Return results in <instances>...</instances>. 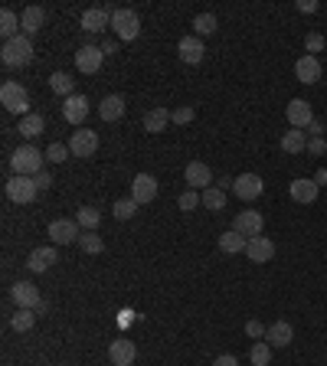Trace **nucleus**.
<instances>
[{
    "instance_id": "nucleus-1",
    "label": "nucleus",
    "mask_w": 327,
    "mask_h": 366,
    "mask_svg": "<svg viewBox=\"0 0 327 366\" xmlns=\"http://www.w3.org/2000/svg\"><path fill=\"white\" fill-rule=\"evenodd\" d=\"M0 59H3V66L7 69H23V66H30L33 62V40L30 36H14V40H7V43L0 46Z\"/></svg>"
},
{
    "instance_id": "nucleus-2",
    "label": "nucleus",
    "mask_w": 327,
    "mask_h": 366,
    "mask_svg": "<svg viewBox=\"0 0 327 366\" xmlns=\"http://www.w3.org/2000/svg\"><path fill=\"white\" fill-rule=\"evenodd\" d=\"M43 157L46 154L40 151V147L23 144L10 154V167H14V174H20V177H36L40 170H43Z\"/></svg>"
},
{
    "instance_id": "nucleus-3",
    "label": "nucleus",
    "mask_w": 327,
    "mask_h": 366,
    "mask_svg": "<svg viewBox=\"0 0 327 366\" xmlns=\"http://www.w3.org/2000/svg\"><path fill=\"white\" fill-rule=\"evenodd\" d=\"M0 105L10 112V115H30V92L20 86V82H3L0 86Z\"/></svg>"
},
{
    "instance_id": "nucleus-4",
    "label": "nucleus",
    "mask_w": 327,
    "mask_h": 366,
    "mask_svg": "<svg viewBox=\"0 0 327 366\" xmlns=\"http://www.w3.org/2000/svg\"><path fill=\"white\" fill-rule=\"evenodd\" d=\"M112 29H115V36H118L121 43H131V40H138V33H141V20H138V14L128 10V7H115V10H112Z\"/></svg>"
},
{
    "instance_id": "nucleus-5",
    "label": "nucleus",
    "mask_w": 327,
    "mask_h": 366,
    "mask_svg": "<svg viewBox=\"0 0 327 366\" xmlns=\"http://www.w3.org/2000/svg\"><path fill=\"white\" fill-rule=\"evenodd\" d=\"M36 193H40V187H36V180H33V177L14 174L10 180H7V200H10V203L27 206V203L36 200Z\"/></svg>"
},
{
    "instance_id": "nucleus-6",
    "label": "nucleus",
    "mask_w": 327,
    "mask_h": 366,
    "mask_svg": "<svg viewBox=\"0 0 327 366\" xmlns=\"http://www.w3.org/2000/svg\"><path fill=\"white\" fill-rule=\"evenodd\" d=\"M10 298L16 301V308H27V311H36L43 304V294H40V288L33 281H16L10 288Z\"/></svg>"
},
{
    "instance_id": "nucleus-7",
    "label": "nucleus",
    "mask_w": 327,
    "mask_h": 366,
    "mask_svg": "<svg viewBox=\"0 0 327 366\" xmlns=\"http://www.w3.org/2000/svg\"><path fill=\"white\" fill-rule=\"evenodd\" d=\"M233 229L242 233L246 239H255V235H262V229H265V220H262L259 209H242V213H236V220H233Z\"/></svg>"
},
{
    "instance_id": "nucleus-8",
    "label": "nucleus",
    "mask_w": 327,
    "mask_h": 366,
    "mask_svg": "<svg viewBox=\"0 0 327 366\" xmlns=\"http://www.w3.org/2000/svg\"><path fill=\"white\" fill-rule=\"evenodd\" d=\"M288 193H291V200L301 206H311L317 196H321V187L314 183V177H298L288 183Z\"/></svg>"
},
{
    "instance_id": "nucleus-9",
    "label": "nucleus",
    "mask_w": 327,
    "mask_h": 366,
    "mask_svg": "<svg viewBox=\"0 0 327 366\" xmlns=\"http://www.w3.org/2000/svg\"><path fill=\"white\" fill-rule=\"evenodd\" d=\"M262 190H265V183H262V177L259 174H239L236 180H233V193H236L239 200H259L262 196Z\"/></svg>"
},
{
    "instance_id": "nucleus-10",
    "label": "nucleus",
    "mask_w": 327,
    "mask_h": 366,
    "mask_svg": "<svg viewBox=\"0 0 327 366\" xmlns=\"http://www.w3.org/2000/svg\"><path fill=\"white\" fill-rule=\"evenodd\" d=\"M102 62H105V53H102V46H82L79 53H75V69L79 73H86V75H95L99 69H102Z\"/></svg>"
},
{
    "instance_id": "nucleus-11",
    "label": "nucleus",
    "mask_w": 327,
    "mask_h": 366,
    "mask_svg": "<svg viewBox=\"0 0 327 366\" xmlns=\"http://www.w3.org/2000/svg\"><path fill=\"white\" fill-rule=\"evenodd\" d=\"M79 235H82V226H79L75 220H53L49 222V239H53L56 246L79 242Z\"/></svg>"
},
{
    "instance_id": "nucleus-12",
    "label": "nucleus",
    "mask_w": 327,
    "mask_h": 366,
    "mask_svg": "<svg viewBox=\"0 0 327 366\" xmlns=\"http://www.w3.org/2000/svg\"><path fill=\"white\" fill-rule=\"evenodd\" d=\"M285 118H288V125H291V128L308 131V125L314 121V112H311V105L304 102V99H291L288 108H285Z\"/></svg>"
},
{
    "instance_id": "nucleus-13",
    "label": "nucleus",
    "mask_w": 327,
    "mask_h": 366,
    "mask_svg": "<svg viewBox=\"0 0 327 366\" xmlns=\"http://www.w3.org/2000/svg\"><path fill=\"white\" fill-rule=\"evenodd\" d=\"M69 151H73V157H92V154L99 151V134L89 131V128L73 131V138H69Z\"/></svg>"
},
{
    "instance_id": "nucleus-14",
    "label": "nucleus",
    "mask_w": 327,
    "mask_h": 366,
    "mask_svg": "<svg viewBox=\"0 0 327 366\" xmlns=\"http://www.w3.org/2000/svg\"><path fill=\"white\" fill-rule=\"evenodd\" d=\"M183 177H187V183H190V190H209L213 187V170H209L203 161H190L187 164V170H183Z\"/></svg>"
},
{
    "instance_id": "nucleus-15",
    "label": "nucleus",
    "mask_w": 327,
    "mask_h": 366,
    "mask_svg": "<svg viewBox=\"0 0 327 366\" xmlns=\"http://www.w3.org/2000/svg\"><path fill=\"white\" fill-rule=\"evenodd\" d=\"M246 255H249V262L265 265L275 259V242H272L268 235H255V239H249V246H246Z\"/></svg>"
},
{
    "instance_id": "nucleus-16",
    "label": "nucleus",
    "mask_w": 327,
    "mask_h": 366,
    "mask_svg": "<svg viewBox=\"0 0 327 366\" xmlns=\"http://www.w3.org/2000/svg\"><path fill=\"white\" fill-rule=\"evenodd\" d=\"M154 196H157V180H154L151 174H138V177H134V180H131V200H134V203L144 206V203H151Z\"/></svg>"
},
{
    "instance_id": "nucleus-17",
    "label": "nucleus",
    "mask_w": 327,
    "mask_h": 366,
    "mask_svg": "<svg viewBox=\"0 0 327 366\" xmlns=\"http://www.w3.org/2000/svg\"><path fill=\"white\" fill-rule=\"evenodd\" d=\"M62 118L69 121V125H82L86 118H89V99L86 95H69L66 102H62Z\"/></svg>"
},
{
    "instance_id": "nucleus-18",
    "label": "nucleus",
    "mask_w": 327,
    "mask_h": 366,
    "mask_svg": "<svg viewBox=\"0 0 327 366\" xmlns=\"http://www.w3.org/2000/svg\"><path fill=\"white\" fill-rule=\"evenodd\" d=\"M295 79L301 82V86H314V82L321 79V59L304 53V56L295 62Z\"/></svg>"
},
{
    "instance_id": "nucleus-19",
    "label": "nucleus",
    "mask_w": 327,
    "mask_h": 366,
    "mask_svg": "<svg viewBox=\"0 0 327 366\" xmlns=\"http://www.w3.org/2000/svg\"><path fill=\"white\" fill-rule=\"evenodd\" d=\"M134 356H138L134 340H128V337L112 340V347H108V360H112V366H131Z\"/></svg>"
},
{
    "instance_id": "nucleus-20",
    "label": "nucleus",
    "mask_w": 327,
    "mask_h": 366,
    "mask_svg": "<svg viewBox=\"0 0 327 366\" xmlns=\"http://www.w3.org/2000/svg\"><path fill=\"white\" fill-rule=\"evenodd\" d=\"M177 56L183 59L187 66H196V62H203V56H207V46H203L200 36H183L177 43Z\"/></svg>"
},
{
    "instance_id": "nucleus-21",
    "label": "nucleus",
    "mask_w": 327,
    "mask_h": 366,
    "mask_svg": "<svg viewBox=\"0 0 327 366\" xmlns=\"http://www.w3.org/2000/svg\"><path fill=\"white\" fill-rule=\"evenodd\" d=\"M112 27V10H105V7H89L86 14H82V29L86 33H102V29Z\"/></svg>"
},
{
    "instance_id": "nucleus-22",
    "label": "nucleus",
    "mask_w": 327,
    "mask_h": 366,
    "mask_svg": "<svg viewBox=\"0 0 327 366\" xmlns=\"http://www.w3.org/2000/svg\"><path fill=\"white\" fill-rule=\"evenodd\" d=\"M43 23H46V10L43 7H27L23 10V16H20V29H23V36H36L40 29H43Z\"/></svg>"
},
{
    "instance_id": "nucleus-23",
    "label": "nucleus",
    "mask_w": 327,
    "mask_h": 366,
    "mask_svg": "<svg viewBox=\"0 0 327 366\" xmlns=\"http://www.w3.org/2000/svg\"><path fill=\"white\" fill-rule=\"evenodd\" d=\"M60 262V255L53 246H43V249H33L30 259H27V268L30 272H46V268H53V265Z\"/></svg>"
},
{
    "instance_id": "nucleus-24",
    "label": "nucleus",
    "mask_w": 327,
    "mask_h": 366,
    "mask_svg": "<svg viewBox=\"0 0 327 366\" xmlns=\"http://www.w3.org/2000/svg\"><path fill=\"white\" fill-rule=\"evenodd\" d=\"M265 340L272 343V347H288V343L295 340V327H291L288 321H275L272 327H268Z\"/></svg>"
},
{
    "instance_id": "nucleus-25",
    "label": "nucleus",
    "mask_w": 327,
    "mask_h": 366,
    "mask_svg": "<svg viewBox=\"0 0 327 366\" xmlns=\"http://www.w3.org/2000/svg\"><path fill=\"white\" fill-rule=\"evenodd\" d=\"M121 115H125V99L121 95H105L99 102V118L102 121H118Z\"/></svg>"
},
{
    "instance_id": "nucleus-26",
    "label": "nucleus",
    "mask_w": 327,
    "mask_h": 366,
    "mask_svg": "<svg viewBox=\"0 0 327 366\" xmlns=\"http://www.w3.org/2000/svg\"><path fill=\"white\" fill-rule=\"evenodd\" d=\"M246 246H249V239L236 229H226L220 235V252H226V255H239V252H246Z\"/></svg>"
},
{
    "instance_id": "nucleus-27",
    "label": "nucleus",
    "mask_w": 327,
    "mask_h": 366,
    "mask_svg": "<svg viewBox=\"0 0 327 366\" xmlns=\"http://www.w3.org/2000/svg\"><path fill=\"white\" fill-rule=\"evenodd\" d=\"M282 151L285 154H301V151H308V131H298V128L285 131L282 134Z\"/></svg>"
},
{
    "instance_id": "nucleus-28",
    "label": "nucleus",
    "mask_w": 327,
    "mask_h": 366,
    "mask_svg": "<svg viewBox=\"0 0 327 366\" xmlns=\"http://www.w3.org/2000/svg\"><path fill=\"white\" fill-rule=\"evenodd\" d=\"M167 125H170V112L167 108H151L148 115H144V131L151 134H161Z\"/></svg>"
},
{
    "instance_id": "nucleus-29",
    "label": "nucleus",
    "mask_w": 327,
    "mask_h": 366,
    "mask_svg": "<svg viewBox=\"0 0 327 366\" xmlns=\"http://www.w3.org/2000/svg\"><path fill=\"white\" fill-rule=\"evenodd\" d=\"M75 222L82 226V233H99V222H102V213H99L95 206H82V209L75 213Z\"/></svg>"
},
{
    "instance_id": "nucleus-30",
    "label": "nucleus",
    "mask_w": 327,
    "mask_h": 366,
    "mask_svg": "<svg viewBox=\"0 0 327 366\" xmlns=\"http://www.w3.org/2000/svg\"><path fill=\"white\" fill-rule=\"evenodd\" d=\"M73 86H75V79H73L69 73H53V75H49V88H53L56 95H62V99H69V95H75Z\"/></svg>"
},
{
    "instance_id": "nucleus-31",
    "label": "nucleus",
    "mask_w": 327,
    "mask_h": 366,
    "mask_svg": "<svg viewBox=\"0 0 327 366\" xmlns=\"http://www.w3.org/2000/svg\"><path fill=\"white\" fill-rule=\"evenodd\" d=\"M43 128H46V121H43V115H27V118H20V134H23V138H40V134H43Z\"/></svg>"
},
{
    "instance_id": "nucleus-32",
    "label": "nucleus",
    "mask_w": 327,
    "mask_h": 366,
    "mask_svg": "<svg viewBox=\"0 0 327 366\" xmlns=\"http://www.w3.org/2000/svg\"><path fill=\"white\" fill-rule=\"evenodd\" d=\"M200 203L207 209H213V213H220V209H226V193L220 187H209V190L200 193Z\"/></svg>"
},
{
    "instance_id": "nucleus-33",
    "label": "nucleus",
    "mask_w": 327,
    "mask_h": 366,
    "mask_svg": "<svg viewBox=\"0 0 327 366\" xmlns=\"http://www.w3.org/2000/svg\"><path fill=\"white\" fill-rule=\"evenodd\" d=\"M33 324H36V311H27V308H20L10 317V327H14L16 334H27V330H33Z\"/></svg>"
},
{
    "instance_id": "nucleus-34",
    "label": "nucleus",
    "mask_w": 327,
    "mask_h": 366,
    "mask_svg": "<svg viewBox=\"0 0 327 366\" xmlns=\"http://www.w3.org/2000/svg\"><path fill=\"white\" fill-rule=\"evenodd\" d=\"M249 360H252V366H268L272 363V343L268 340H255L252 350H249Z\"/></svg>"
},
{
    "instance_id": "nucleus-35",
    "label": "nucleus",
    "mask_w": 327,
    "mask_h": 366,
    "mask_svg": "<svg viewBox=\"0 0 327 366\" xmlns=\"http://www.w3.org/2000/svg\"><path fill=\"white\" fill-rule=\"evenodd\" d=\"M0 33H3V43L20 36V20H16L14 10H3V14H0Z\"/></svg>"
},
{
    "instance_id": "nucleus-36",
    "label": "nucleus",
    "mask_w": 327,
    "mask_h": 366,
    "mask_svg": "<svg viewBox=\"0 0 327 366\" xmlns=\"http://www.w3.org/2000/svg\"><path fill=\"white\" fill-rule=\"evenodd\" d=\"M79 249L89 252V255H102V252H105L102 235H99V233H82V235H79Z\"/></svg>"
},
{
    "instance_id": "nucleus-37",
    "label": "nucleus",
    "mask_w": 327,
    "mask_h": 366,
    "mask_svg": "<svg viewBox=\"0 0 327 366\" xmlns=\"http://www.w3.org/2000/svg\"><path fill=\"white\" fill-rule=\"evenodd\" d=\"M194 29H196V36H200V40L209 36V33H216V16L213 14H196L194 16Z\"/></svg>"
},
{
    "instance_id": "nucleus-38",
    "label": "nucleus",
    "mask_w": 327,
    "mask_h": 366,
    "mask_svg": "<svg viewBox=\"0 0 327 366\" xmlns=\"http://www.w3.org/2000/svg\"><path fill=\"white\" fill-rule=\"evenodd\" d=\"M69 154H73V151H69V144H60V141H56V144H49V147H46V161H49V164H62V161H69Z\"/></svg>"
},
{
    "instance_id": "nucleus-39",
    "label": "nucleus",
    "mask_w": 327,
    "mask_h": 366,
    "mask_svg": "<svg viewBox=\"0 0 327 366\" xmlns=\"http://www.w3.org/2000/svg\"><path fill=\"white\" fill-rule=\"evenodd\" d=\"M324 33H317V29H311V33H308V36H304V53H308V56H314V53H321V49H324Z\"/></svg>"
},
{
    "instance_id": "nucleus-40",
    "label": "nucleus",
    "mask_w": 327,
    "mask_h": 366,
    "mask_svg": "<svg viewBox=\"0 0 327 366\" xmlns=\"http://www.w3.org/2000/svg\"><path fill=\"white\" fill-rule=\"evenodd\" d=\"M112 209H115V220H131L134 213H138V203L134 200H118Z\"/></svg>"
},
{
    "instance_id": "nucleus-41",
    "label": "nucleus",
    "mask_w": 327,
    "mask_h": 366,
    "mask_svg": "<svg viewBox=\"0 0 327 366\" xmlns=\"http://www.w3.org/2000/svg\"><path fill=\"white\" fill-rule=\"evenodd\" d=\"M194 118H196V112L190 108V105H180V108L170 112V121H174V125H190Z\"/></svg>"
},
{
    "instance_id": "nucleus-42",
    "label": "nucleus",
    "mask_w": 327,
    "mask_h": 366,
    "mask_svg": "<svg viewBox=\"0 0 327 366\" xmlns=\"http://www.w3.org/2000/svg\"><path fill=\"white\" fill-rule=\"evenodd\" d=\"M196 206H200V190H183L180 193V209L190 213V209H196Z\"/></svg>"
},
{
    "instance_id": "nucleus-43",
    "label": "nucleus",
    "mask_w": 327,
    "mask_h": 366,
    "mask_svg": "<svg viewBox=\"0 0 327 366\" xmlns=\"http://www.w3.org/2000/svg\"><path fill=\"white\" fill-rule=\"evenodd\" d=\"M246 334H249V337H252V340H265L268 327H265V324H262V321H255V317H252V321H246Z\"/></svg>"
},
{
    "instance_id": "nucleus-44",
    "label": "nucleus",
    "mask_w": 327,
    "mask_h": 366,
    "mask_svg": "<svg viewBox=\"0 0 327 366\" xmlns=\"http://www.w3.org/2000/svg\"><path fill=\"white\" fill-rule=\"evenodd\" d=\"M308 154H314V157H324V154H327V141H324V138H308Z\"/></svg>"
},
{
    "instance_id": "nucleus-45",
    "label": "nucleus",
    "mask_w": 327,
    "mask_h": 366,
    "mask_svg": "<svg viewBox=\"0 0 327 366\" xmlns=\"http://www.w3.org/2000/svg\"><path fill=\"white\" fill-rule=\"evenodd\" d=\"M295 7L301 10V14H317V10H321V3H317V0H298Z\"/></svg>"
},
{
    "instance_id": "nucleus-46",
    "label": "nucleus",
    "mask_w": 327,
    "mask_h": 366,
    "mask_svg": "<svg viewBox=\"0 0 327 366\" xmlns=\"http://www.w3.org/2000/svg\"><path fill=\"white\" fill-rule=\"evenodd\" d=\"M308 138H324V121H317V118H314L311 125H308Z\"/></svg>"
},
{
    "instance_id": "nucleus-47",
    "label": "nucleus",
    "mask_w": 327,
    "mask_h": 366,
    "mask_svg": "<svg viewBox=\"0 0 327 366\" xmlns=\"http://www.w3.org/2000/svg\"><path fill=\"white\" fill-rule=\"evenodd\" d=\"M33 180H36V187H40V190H49V187H53V177L46 174V170H40Z\"/></svg>"
},
{
    "instance_id": "nucleus-48",
    "label": "nucleus",
    "mask_w": 327,
    "mask_h": 366,
    "mask_svg": "<svg viewBox=\"0 0 327 366\" xmlns=\"http://www.w3.org/2000/svg\"><path fill=\"white\" fill-rule=\"evenodd\" d=\"M213 366H239V360L233 356V353H223V356H216V360H213Z\"/></svg>"
},
{
    "instance_id": "nucleus-49",
    "label": "nucleus",
    "mask_w": 327,
    "mask_h": 366,
    "mask_svg": "<svg viewBox=\"0 0 327 366\" xmlns=\"http://www.w3.org/2000/svg\"><path fill=\"white\" fill-rule=\"evenodd\" d=\"M102 53H105V59H108V56H115V53H118V43H115V40H108V43H102Z\"/></svg>"
},
{
    "instance_id": "nucleus-50",
    "label": "nucleus",
    "mask_w": 327,
    "mask_h": 366,
    "mask_svg": "<svg viewBox=\"0 0 327 366\" xmlns=\"http://www.w3.org/2000/svg\"><path fill=\"white\" fill-rule=\"evenodd\" d=\"M213 187H220V190H233V180H229V177H220V180H216V183H213Z\"/></svg>"
},
{
    "instance_id": "nucleus-51",
    "label": "nucleus",
    "mask_w": 327,
    "mask_h": 366,
    "mask_svg": "<svg viewBox=\"0 0 327 366\" xmlns=\"http://www.w3.org/2000/svg\"><path fill=\"white\" fill-rule=\"evenodd\" d=\"M314 183H317V187H324L327 183V167H321V170L314 174Z\"/></svg>"
},
{
    "instance_id": "nucleus-52",
    "label": "nucleus",
    "mask_w": 327,
    "mask_h": 366,
    "mask_svg": "<svg viewBox=\"0 0 327 366\" xmlns=\"http://www.w3.org/2000/svg\"><path fill=\"white\" fill-rule=\"evenodd\" d=\"M131 314H134V311H121V317H118V321H121V327H128V324L134 321Z\"/></svg>"
}]
</instances>
